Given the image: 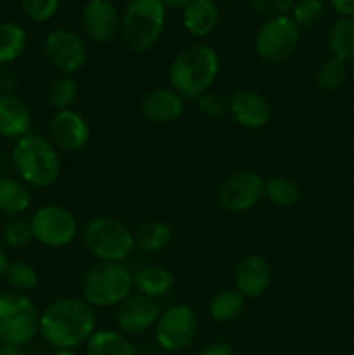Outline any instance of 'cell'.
<instances>
[{"mask_svg": "<svg viewBox=\"0 0 354 355\" xmlns=\"http://www.w3.org/2000/svg\"><path fill=\"white\" fill-rule=\"evenodd\" d=\"M96 311L83 298L62 297L40 312L38 333L54 350L76 349L96 331Z\"/></svg>", "mask_w": 354, "mask_h": 355, "instance_id": "cell-1", "label": "cell"}, {"mask_svg": "<svg viewBox=\"0 0 354 355\" xmlns=\"http://www.w3.org/2000/svg\"><path fill=\"white\" fill-rule=\"evenodd\" d=\"M219 54L205 44H194L180 51L169 66V82L172 90L186 99H200L217 80Z\"/></svg>", "mask_w": 354, "mask_h": 355, "instance_id": "cell-2", "label": "cell"}, {"mask_svg": "<svg viewBox=\"0 0 354 355\" xmlns=\"http://www.w3.org/2000/svg\"><path fill=\"white\" fill-rule=\"evenodd\" d=\"M10 163L26 186L49 187L61 173V159L56 146L44 135L31 132L14 141Z\"/></svg>", "mask_w": 354, "mask_h": 355, "instance_id": "cell-3", "label": "cell"}, {"mask_svg": "<svg viewBox=\"0 0 354 355\" xmlns=\"http://www.w3.org/2000/svg\"><path fill=\"white\" fill-rule=\"evenodd\" d=\"M167 9L162 0H130L121 16L120 31L134 52H148L156 45L165 26Z\"/></svg>", "mask_w": 354, "mask_h": 355, "instance_id": "cell-4", "label": "cell"}, {"mask_svg": "<svg viewBox=\"0 0 354 355\" xmlns=\"http://www.w3.org/2000/svg\"><path fill=\"white\" fill-rule=\"evenodd\" d=\"M132 290V272L121 262L96 263L82 279V298L92 309L120 305Z\"/></svg>", "mask_w": 354, "mask_h": 355, "instance_id": "cell-5", "label": "cell"}, {"mask_svg": "<svg viewBox=\"0 0 354 355\" xmlns=\"http://www.w3.org/2000/svg\"><path fill=\"white\" fill-rule=\"evenodd\" d=\"M83 245L99 262H124L135 250L134 231L113 217L92 218L83 227Z\"/></svg>", "mask_w": 354, "mask_h": 355, "instance_id": "cell-6", "label": "cell"}, {"mask_svg": "<svg viewBox=\"0 0 354 355\" xmlns=\"http://www.w3.org/2000/svg\"><path fill=\"white\" fill-rule=\"evenodd\" d=\"M40 312L28 293L3 291L0 295V333L9 345L19 349L38 335Z\"/></svg>", "mask_w": 354, "mask_h": 355, "instance_id": "cell-7", "label": "cell"}, {"mask_svg": "<svg viewBox=\"0 0 354 355\" xmlns=\"http://www.w3.org/2000/svg\"><path fill=\"white\" fill-rule=\"evenodd\" d=\"M298 40H301V28L295 24L292 16L283 14V16L269 17L259 28L253 47L260 61L267 64H278L287 61L294 54Z\"/></svg>", "mask_w": 354, "mask_h": 355, "instance_id": "cell-8", "label": "cell"}, {"mask_svg": "<svg viewBox=\"0 0 354 355\" xmlns=\"http://www.w3.org/2000/svg\"><path fill=\"white\" fill-rule=\"evenodd\" d=\"M33 239L49 248H62L78 236V222L75 215L61 205H42L30 218Z\"/></svg>", "mask_w": 354, "mask_h": 355, "instance_id": "cell-9", "label": "cell"}, {"mask_svg": "<svg viewBox=\"0 0 354 355\" xmlns=\"http://www.w3.org/2000/svg\"><path fill=\"white\" fill-rule=\"evenodd\" d=\"M196 331V312L189 305L177 304L160 314L155 324V340L165 352H180L193 343Z\"/></svg>", "mask_w": 354, "mask_h": 355, "instance_id": "cell-10", "label": "cell"}, {"mask_svg": "<svg viewBox=\"0 0 354 355\" xmlns=\"http://www.w3.org/2000/svg\"><path fill=\"white\" fill-rule=\"evenodd\" d=\"M264 198V180L252 170H238L226 177L217 189V201L229 214L248 211Z\"/></svg>", "mask_w": 354, "mask_h": 355, "instance_id": "cell-11", "label": "cell"}, {"mask_svg": "<svg viewBox=\"0 0 354 355\" xmlns=\"http://www.w3.org/2000/svg\"><path fill=\"white\" fill-rule=\"evenodd\" d=\"M44 55L61 75L73 76L85 66L87 47L78 33L66 28L51 31L44 42Z\"/></svg>", "mask_w": 354, "mask_h": 355, "instance_id": "cell-12", "label": "cell"}, {"mask_svg": "<svg viewBox=\"0 0 354 355\" xmlns=\"http://www.w3.org/2000/svg\"><path fill=\"white\" fill-rule=\"evenodd\" d=\"M49 141L66 153H76L90 141V127L85 118L73 110L56 111L49 121Z\"/></svg>", "mask_w": 354, "mask_h": 355, "instance_id": "cell-13", "label": "cell"}, {"mask_svg": "<svg viewBox=\"0 0 354 355\" xmlns=\"http://www.w3.org/2000/svg\"><path fill=\"white\" fill-rule=\"evenodd\" d=\"M160 311L158 304L153 298L144 295H130L125 298L117 311V324L121 333L127 335H142L158 321Z\"/></svg>", "mask_w": 354, "mask_h": 355, "instance_id": "cell-14", "label": "cell"}, {"mask_svg": "<svg viewBox=\"0 0 354 355\" xmlns=\"http://www.w3.org/2000/svg\"><path fill=\"white\" fill-rule=\"evenodd\" d=\"M120 16L110 0H89L82 10V28L94 44H108L120 31Z\"/></svg>", "mask_w": 354, "mask_h": 355, "instance_id": "cell-15", "label": "cell"}, {"mask_svg": "<svg viewBox=\"0 0 354 355\" xmlns=\"http://www.w3.org/2000/svg\"><path fill=\"white\" fill-rule=\"evenodd\" d=\"M229 114L238 125L245 128H262L269 123L273 107L264 94L253 89L236 90L229 97Z\"/></svg>", "mask_w": 354, "mask_h": 355, "instance_id": "cell-16", "label": "cell"}, {"mask_svg": "<svg viewBox=\"0 0 354 355\" xmlns=\"http://www.w3.org/2000/svg\"><path fill=\"white\" fill-rule=\"evenodd\" d=\"M271 279H273V269L264 257L246 255L236 266V290L245 298H257L266 293Z\"/></svg>", "mask_w": 354, "mask_h": 355, "instance_id": "cell-17", "label": "cell"}, {"mask_svg": "<svg viewBox=\"0 0 354 355\" xmlns=\"http://www.w3.org/2000/svg\"><path fill=\"white\" fill-rule=\"evenodd\" d=\"M141 113L153 123H172L184 113V99L172 89L149 90L141 101Z\"/></svg>", "mask_w": 354, "mask_h": 355, "instance_id": "cell-18", "label": "cell"}, {"mask_svg": "<svg viewBox=\"0 0 354 355\" xmlns=\"http://www.w3.org/2000/svg\"><path fill=\"white\" fill-rule=\"evenodd\" d=\"M31 113L28 104L16 94L0 96V137L17 141L30 134Z\"/></svg>", "mask_w": 354, "mask_h": 355, "instance_id": "cell-19", "label": "cell"}, {"mask_svg": "<svg viewBox=\"0 0 354 355\" xmlns=\"http://www.w3.org/2000/svg\"><path fill=\"white\" fill-rule=\"evenodd\" d=\"M134 290L149 298L165 297L174 288V276L167 267L158 263H146L132 274Z\"/></svg>", "mask_w": 354, "mask_h": 355, "instance_id": "cell-20", "label": "cell"}, {"mask_svg": "<svg viewBox=\"0 0 354 355\" xmlns=\"http://www.w3.org/2000/svg\"><path fill=\"white\" fill-rule=\"evenodd\" d=\"M219 19H221V14H219L215 0H193L183 16L187 33L198 38L214 33L215 28L219 26Z\"/></svg>", "mask_w": 354, "mask_h": 355, "instance_id": "cell-21", "label": "cell"}, {"mask_svg": "<svg viewBox=\"0 0 354 355\" xmlns=\"http://www.w3.org/2000/svg\"><path fill=\"white\" fill-rule=\"evenodd\" d=\"M87 355H139L134 343L115 329H96L85 343Z\"/></svg>", "mask_w": 354, "mask_h": 355, "instance_id": "cell-22", "label": "cell"}, {"mask_svg": "<svg viewBox=\"0 0 354 355\" xmlns=\"http://www.w3.org/2000/svg\"><path fill=\"white\" fill-rule=\"evenodd\" d=\"M31 193L26 184L14 177H0V211L21 215L30 208Z\"/></svg>", "mask_w": 354, "mask_h": 355, "instance_id": "cell-23", "label": "cell"}, {"mask_svg": "<svg viewBox=\"0 0 354 355\" xmlns=\"http://www.w3.org/2000/svg\"><path fill=\"white\" fill-rule=\"evenodd\" d=\"M246 298L236 288H224L212 297L208 304L210 318L217 322H233L242 315Z\"/></svg>", "mask_w": 354, "mask_h": 355, "instance_id": "cell-24", "label": "cell"}, {"mask_svg": "<svg viewBox=\"0 0 354 355\" xmlns=\"http://www.w3.org/2000/svg\"><path fill=\"white\" fill-rule=\"evenodd\" d=\"M328 49L339 61L354 59V17H340L330 26Z\"/></svg>", "mask_w": 354, "mask_h": 355, "instance_id": "cell-25", "label": "cell"}, {"mask_svg": "<svg viewBox=\"0 0 354 355\" xmlns=\"http://www.w3.org/2000/svg\"><path fill=\"white\" fill-rule=\"evenodd\" d=\"M135 248L142 253H160L169 246L172 231L165 222L148 220L134 232Z\"/></svg>", "mask_w": 354, "mask_h": 355, "instance_id": "cell-26", "label": "cell"}, {"mask_svg": "<svg viewBox=\"0 0 354 355\" xmlns=\"http://www.w3.org/2000/svg\"><path fill=\"white\" fill-rule=\"evenodd\" d=\"M26 30L14 21L0 23V64H10L26 49Z\"/></svg>", "mask_w": 354, "mask_h": 355, "instance_id": "cell-27", "label": "cell"}, {"mask_svg": "<svg viewBox=\"0 0 354 355\" xmlns=\"http://www.w3.org/2000/svg\"><path fill=\"white\" fill-rule=\"evenodd\" d=\"M264 196L278 208H292L301 201V187L288 177L276 175L264 182Z\"/></svg>", "mask_w": 354, "mask_h": 355, "instance_id": "cell-28", "label": "cell"}, {"mask_svg": "<svg viewBox=\"0 0 354 355\" xmlns=\"http://www.w3.org/2000/svg\"><path fill=\"white\" fill-rule=\"evenodd\" d=\"M347 80V68L346 62L339 61L335 58H330L319 64L316 71V85L321 92L332 94L337 92L344 87Z\"/></svg>", "mask_w": 354, "mask_h": 355, "instance_id": "cell-29", "label": "cell"}, {"mask_svg": "<svg viewBox=\"0 0 354 355\" xmlns=\"http://www.w3.org/2000/svg\"><path fill=\"white\" fill-rule=\"evenodd\" d=\"M78 83L73 76L61 75L49 85L47 89V103L56 111L71 110L73 103L78 97Z\"/></svg>", "mask_w": 354, "mask_h": 355, "instance_id": "cell-30", "label": "cell"}, {"mask_svg": "<svg viewBox=\"0 0 354 355\" xmlns=\"http://www.w3.org/2000/svg\"><path fill=\"white\" fill-rule=\"evenodd\" d=\"M3 279L14 291L28 293V291L37 288L38 272L30 263L17 260V262H9V267H7L6 274H3Z\"/></svg>", "mask_w": 354, "mask_h": 355, "instance_id": "cell-31", "label": "cell"}, {"mask_svg": "<svg viewBox=\"0 0 354 355\" xmlns=\"http://www.w3.org/2000/svg\"><path fill=\"white\" fill-rule=\"evenodd\" d=\"M326 7L323 0H298L292 7V19L298 28H314L325 17Z\"/></svg>", "mask_w": 354, "mask_h": 355, "instance_id": "cell-32", "label": "cell"}, {"mask_svg": "<svg viewBox=\"0 0 354 355\" xmlns=\"http://www.w3.org/2000/svg\"><path fill=\"white\" fill-rule=\"evenodd\" d=\"M21 9L35 23H45L58 12L59 0H19Z\"/></svg>", "mask_w": 354, "mask_h": 355, "instance_id": "cell-33", "label": "cell"}, {"mask_svg": "<svg viewBox=\"0 0 354 355\" xmlns=\"http://www.w3.org/2000/svg\"><path fill=\"white\" fill-rule=\"evenodd\" d=\"M198 111L200 114L207 118H221L228 114L229 111V99H226L222 94L219 92H205L200 99H196Z\"/></svg>", "mask_w": 354, "mask_h": 355, "instance_id": "cell-34", "label": "cell"}, {"mask_svg": "<svg viewBox=\"0 0 354 355\" xmlns=\"http://www.w3.org/2000/svg\"><path fill=\"white\" fill-rule=\"evenodd\" d=\"M3 243L9 248H21V246L28 245L33 239L30 229V222L24 220H10L3 229Z\"/></svg>", "mask_w": 354, "mask_h": 355, "instance_id": "cell-35", "label": "cell"}, {"mask_svg": "<svg viewBox=\"0 0 354 355\" xmlns=\"http://www.w3.org/2000/svg\"><path fill=\"white\" fill-rule=\"evenodd\" d=\"M295 0H252V7L260 14L274 17L283 16L294 7Z\"/></svg>", "mask_w": 354, "mask_h": 355, "instance_id": "cell-36", "label": "cell"}, {"mask_svg": "<svg viewBox=\"0 0 354 355\" xmlns=\"http://www.w3.org/2000/svg\"><path fill=\"white\" fill-rule=\"evenodd\" d=\"M17 85V76L9 64H0V96L14 94Z\"/></svg>", "mask_w": 354, "mask_h": 355, "instance_id": "cell-37", "label": "cell"}, {"mask_svg": "<svg viewBox=\"0 0 354 355\" xmlns=\"http://www.w3.org/2000/svg\"><path fill=\"white\" fill-rule=\"evenodd\" d=\"M200 355H235V350L226 342H212L207 347H203Z\"/></svg>", "mask_w": 354, "mask_h": 355, "instance_id": "cell-38", "label": "cell"}, {"mask_svg": "<svg viewBox=\"0 0 354 355\" xmlns=\"http://www.w3.org/2000/svg\"><path fill=\"white\" fill-rule=\"evenodd\" d=\"M330 3L342 17H354V0H330Z\"/></svg>", "mask_w": 354, "mask_h": 355, "instance_id": "cell-39", "label": "cell"}, {"mask_svg": "<svg viewBox=\"0 0 354 355\" xmlns=\"http://www.w3.org/2000/svg\"><path fill=\"white\" fill-rule=\"evenodd\" d=\"M165 9H172V10H186L187 7L191 6L193 0H162Z\"/></svg>", "mask_w": 354, "mask_h": 355, "instance_id": "cell-40", "label": "cell"}, {"mask_svg": "<svg viewBox=\"0 0 354 355\" xmlns=\"http://www.w3.org/2000/svg\"><path fill=\"white\" fill-rule=\"evenodd\" d=\"M7 267H9V257H7L6 250L0 246V277H3V274H6Z\"/></svg>", "mask_w": 354, "mask_h": 355, "instance_id": "cell-41", "label": "cell"}, {"mask_svg": "<svg viewBox=\"0 0 354 355\" xmlns=\"http://www.w3.org/2000/svg\"><path fill=\"white\" fill-rule=\"evenodd\" d=\"M0 355H23V354L19 352V349H17V347L6 343V345L0 347Z\"/></svg>", "mask_w": 354, "mask_h": 355, "instance_id": "cell-42", "label": "cell"}, {"mask_svg": "<svg viewBox=\"0 0 354 355\" xmlns=\"http://www.w3.org/2000/svg\"><path fill=\"white\" fill-rule=\"evenodd\" d=\"M52 355H78L75 352V349H58L54 350V354Z\"/></svg>", "mask_w": 354, "mask_h": 355, "instance_id": "cell-43", "label": "cell"}, {"mask_svg": "<svg viewBox=\"0 0 354 355\" xmlns=\"http://www.w3.org/2000/svg\"><path fill=\"white\" fill-rule=\"evenodd\" d=\"M2 345H6V340H3L2 333H0V347H2Z\"/></svg>", "mask_w": 354, "mask_h": 355, "instance_id": "cell-44", "label": "cell"}, {"mask_svg": "<svg viewBox=\"0 0 354 355\" xmlns=\"http://www.w3.org/2000/svg\"><path fill=\"white\" fill-rule=\"evenodd\" d=\"M221 2H238V0H221Z\"/></svg>", "mask_w": 354, "mask_h": 355, "instance_id": "cell-45", "label": "cell"}, {"mask_svg": "<svg viewBox=\"0 0 354 355\" xmlns=\"http://www.w3.org/2000/svg\"><path fill=\"white\" fill-rule=\"evenodd\" d=\"M26 355H37V354H26Z\"/></svg>", "mask_w": 354, "mask_h": 355, "instance_id": "cell-46", "label": "cell"}]
</instances>
